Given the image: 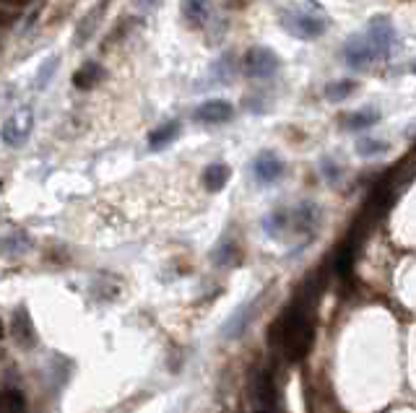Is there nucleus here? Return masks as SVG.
<instances>
[{
    "label": "nucleus",
    "instance_id": "nucleus-1",
    "mask_svg": "<svg viewBox=\"0 0 416 413\" xmlns=\"http://www.w3.org/2000/svg\"><path fill=\"white\" fill-rule=\"evenodd\" d=\"M281 26L289 34H294L297 39H318V36L328 29V16L309 3L307 8H294V11L281 13Z\"/></svg>",
    "mask_w": 416,
    "mask_h": 413
},
{
    "label": "nucleus",
    "instance_id": "nucleus-2",
    "mask_svg": "<svg viewBox=\"0 0 416 413\" xmlns=\"http://www.w3.org/2000/svg\"><path fill=\"white\" fill-rule=\"evenodd\" d=\"M32 133H34V112H32V107H21L3 122L0 138L8 148H21L32 138Z\"/></svg>",
    "mask_w": 416,
    "mask_h": 413
},
{
    "label": "nucleus",
    "instance_id": "nucleus-3",
    "mask_svg": "<svg viewBox=\"0 0 416 413\" xmlns=\"http://www.w3.org/2000/svg\"><path fill=\"white\" fill-rule=\"evenodd\" d=\"M364 36L372 45V49L377 52V60L393 58V52L398 47V34H395V26L391 24L388 16H375L364 29Z\"/></svg>",
    "mask_w": 416,
    "mask_h": 413
},
{
    "label": "nucleus",
    "instance_id": "nucleus-4",
    "mask_svg": "<svg viewBox=\"0 0 416 413\" xmlns=\"http://www.w3.org/2000/svg\"><path fill=\"white\" fill-rule=\"evenodd\" d=\"M278 58H276L274 49L268 47H252L245 55V63H242V71L248 73L250 78H271L276 71H278Z\"/></svg>",
    "mask_w": 416,
    "mask_h": 413
},
{
    "label": "nucleus",
    "instance_id": "nucleus-5",
    "mask_svg": "<svg viewBox=\"0 0 416 413\" xmlns=\"http://www.w3.org/2000/svg\"><path fill=\"white\" fill-rule=\"evenodd\" d=\"M341 55H344L346 65H349V68H357V71L359 68H367V65H372V63L377 60V52L372 49V45L367 42L364 34L351 36L344 47H341Z\"/></svg>",
    "mask_w": 416,
    "mask_h": 413
},
{
    "label": "nucleus",
    "instance_id": "nucleus-6",
    "mask_svg": "<svg viewBox=\"0 0 416 413\" xmlns=\"http://www.w3.org/2000/svg\"><path fill=\"white\" fill-rule=\"evenodd\" d=\"M284 172H286L284 161H281L274 151H263V154L252 161V177H255V182L263 185V188L276 185L278 179L284 177Z\"/></svg>",
    "mask_w": 416,
    "mask_h": 413
},
{
    "label": "nucleus",
    "instance_id": "nucleus-7",
    "mask_svg": "<svg viewBox=\"0 0 416 413\" xmlns=\"http://www.w3.org/2000/svg\"><path fill=\"white\" fill-rule=\"evenodd\" d=\"M234 118V107L229 104L226 99H208L195 109V120L203 125H221Z\"/></svg>",
    "mask_w": 416,
    "mask_h": 413
},
{
    "label": "nucleus",
    "instance_id": "nucleus-8",
    "mask_svg": "<svg viewBox=\"0 0 416 413\" xmlns=\"http://www.w3.org/2000/svg\"><path fill=\"white\" fill-rule=\"evenodd\" d=\"M109 8V0H99L94 8L89 11V16H83L81 24H78V29H76V47H81V45H86L91 36H94L96 26L105 21V11Z\"/></svg>",
    "mask_w": 416,
    "mask_h": 413
},
{
    "label": "nucleus",
    "instance_id": "nucleus-9",
    "mask_svg": "<svg viewBox=\"0 0 416 413\" xmlns=\"http://www.w3.org/2000/svg\"><path fill=\"white\" fill-rule=\"evenodd\" d=\"M11 333L13 338L21 343V346H34L36 343V333H34V325H32V317H29V312L26 309H16V315H13V322H11Z\"/></svg>",
    "mask_w": 416,
    "mask_h": 413
},
{
    "label": "nucleus",
    "instance_id": "nucleus-10",
    "mask_svg": "<svg viewBox=\"0 0 416 413\" xmlns=\"http://www.w3.org/2000/svg\"><path fill=\"white\" fill-rule=\"evenodd\" d=\"M179 130H182L179 120H169L164 125H159V128L151 130V135H149V148H151V151H164L166 146L179 135Z\"/></svg>",
    "mask_w": 416,
    "mask_h": 413
},
{
    "label": "nucleus",
    "instance_id": "nucleus-11",
    "mask_svg": "<svg viewBox=\"0 0 416 413\" xmlns=\"http://www.w3.org/2000/svg\"><path fill=\"white\" fill-rule=\"evenodd\" d=\"M292 221H294V226H297L299 232H312L318 226V221H320V208L312 201L299 203L297 208H294V213H292Z\"/></svg>",
    "mask_w": 416,
    "mask_h": 413
},
{
    "label": "nucleus",
    "instance_id": "nucleus-12",
    "mask_svg": "<svg viewBox=\"0 0 416 413\" xmlns=\"http://www.w3.org/2000/svg\"><path fill=\"white\" fill-rule=\"evenodd\" d=\"M229 166L221 164V161H216V164H208L206 166V172H203V188L208 190V192H219V190L226 188V182H229Z\"/></svg>",
    "mask_w": 416,
    "mask_h": 413
},
{
    "label": "nucleus",
    "instance_id": "nucleus-13",
    "mask_svg": "<svg viewBox=\"0 0 416 413\" xmlns=\"http://www.w3.org/2000/svg\"><path fill=\"white\" fill-rule=\"evenodd\" d=\"M182 13H185V21L193 26H206L211 19V5L208 0H185L182 3Z\"/></svg>",
    "mask_w": 416,
    "mask_h": 413
},
{
    "label": "nucleus",
    "instance_id": "nucleus-14",
    "mask_svg": "<svg viewBox=\"0 0 416 413\" xmlns=\"http://www.w3.org/2000/svg\"><path fill=\"white\" fill-rule=\"evenodd\" d=\"M102 76H105V68H102L99 63H86L81 71H76L73 83H76V89L89 91V89H94L96 83L102 81Z\"/></svg>",
    "mask_w": 416,
    "mask_h": 413
},
{
    "label": "nucleus",
    "instance_id": "nucleus-15",
    "mask_svg": "<svg viewBox=\"0 0 416 413\" xmlns=\"http://www.w3.org/2000/svg\"><path fill=\"white\" fill-rule=\"evenodd\" d=\"M377 120H380V112H377V109H359V112H354V115H349V118L344 120V128L346 130H367V128H372Z\"/></svg>",
    "mask_w": 416,
    "mask_h": 413
},
{
    "label": "nucleus",
    "instance_id": "nucleus-16",
    "mask_svg": "<svg viewBox=\"0 0 416 413\" xmlns=\"http://www.w3.org/2000/svg\"><path fill=\"white\" fill-rule=\"evenodd\" d=\"M289 221H292V213L289 211H274L263 219V229H265V234L278 236L284 234V229H289Z\"/></svg>",
    "mask_w": 416,
    "mask_h": 413
},
{
    "label": "nucleus",
    "instance_id": "nucleus-17",
    "mask_svg": "<svg viewBox=\"0 0 416 413\" xmlns=\"http://www.w3.org/2000/svg\"><path fill=\"white\" fill-rule=\"evenodd\" d=\"M26 401L19 390H6L0 392V413H24Z\"/></svg>",
    "mask_w": 416,
    "mask_h": 413
},
{
    "label": "nucleus",
    "instance_id": "nucleus-18",
    "mask_svg": "<svg viewBox=\"0 0 416 413\" xmlns=\"http://www.w3.org/2000/svg\"><path fill=\"white\" fill-rule=\"evenodd\" d=\"M388 151V143L377 141V138H359L357 141V154L364 156V159H372L377 154H385Z\"/></svg>",
    "mask_w": 416,
    "mask_h": 413
},
{
    "label": "nucleus",
    "instance_id": "nucleus-19",
    "mask_svg": "<svg viewBox=\"0 0 416 413\" xmlns=\"http://www.w3.org/2000/svg\"><path fill=\"white\" fill-rule=\"evenodd\" d=\"M250 315H252V312H250V307L239 309L237 315H234V317L226 322V328H224V335H226V338H234V335H239V333L245 331V325H248Z\"/></svg>",
    "mask_w": 416,
    "mask_h": 413
},
{
    "label": "nucleus",
    "instance_id": "nucleus-20",
    "mask_svg": "<svg viewBox=\"0 0 416 413\" xmlns=\"http://www.w3.org/2000/svg\"><path fill=\"white\" fill-rule=\"evenodd\" d=\"M258 398H261L265 405H274L276 403V390L268 372H261V377H258Z\"/></svg>",
    "mask_w": 416,
    "mask_h": 413
},
{
    "label": "nucleus",
    "instance_id": "nucleus-21",
    "mask_svg": "<svg viewBox=\"0 0 416 413\" xmlns=\"http://www.w3.org/2000/svg\"><path fill=\"white\" fill-rule=\"evenodd\" d=\"M354 89H357V83L354 81H338V83H333V86L325 89V96H328L331 102H338V99H344V96L351 94Z\"/></svg>",
    "mask_w": 416,
    "mask_h": 413
},
{
    "label": "nucleus",
    "instance_id": "nucleus-22",
    "mask_svg": "<svg viewBox=\"0 0 416 413\" xmlns=\"http://www.w3.org/2000/svg\"><path fill=\"white\" fill-rule=\"evenodd\" d=\"M58 65H60L58 58H50V63H45V65H42L39 78H36V89H45V83L52 81V76H55V71H58Z\"/></svg>",
    "mask_w": 416,
    "mask_h": 413
},
{
    "label": "nucleus",
    "instance_id": "nucleus-23",
    "mask_svg": "<svg viewBox=\"0 0 416 413\" xmlns=\"http://www.w3.org/2000/svg\"><path fill=\"white\" fill-rule=\"evenodd\" d=\"M214 260L219 263V265H229V263H234V245L224 242V245L214 252Z\"/></svg>",
    "mask_w": 416,
    "mask_h": 413
},
{
    "label": "nucleus",
    "instance_id": "nucleus-24",
    "mask_svg": "<svg viewBox=\"0 0 416 413\" xmlns=\"http://www.w3.org/2000/svg\"><path fill=\"white\" fill-rule=\"evenodd\" d=\"M320 172L325 175V179H331V182H336V179H338V166H336V161H333V159H322Z\"/></svg>",
    "mask_w": 416,
    "mask_h": 413
},
{
    "label": "nucleus",
    "instance_id": "nucleus-25",
    "mask_svg": "<svg viewBox=\"0 0 416 413\" xmlns=\"http://www.w3.org/2000/svg\"><path fill=\"white\" fill-rule=\"evenodd\" d=\"M26 247H29V239H24V236H19V239H8V242L3 245L6 252H19V249H26Z\"/></svg>",
    "mask_w": 416,
    "mask_h": 413
},
{
    "label": "nucleus",
    "instance_id": "nucleus-26",
    "mask_svg": "<svg viewBox=\"0 0 416 413\" xmlns=\"http://www.w3.org/2000/svg\"><path fill=\"white\" fill-rule=\"evenodd\" d=\"M16 19H19L16 13H6V8L0 5V29H8V26H13V24H16Z\"/></svg>",
    "mask_w": 416,
    "mask_h": 413
},
{
    "label": "nucleus",
    "instance_id": "nucleus-27",
    "mask_svg": "<svg viewBox=\"0 0 416 413\" xmlns=\"http://www.w3.org/2000/svg\"><path fill=\"white\" fill-rule=\"evenodd\" d=\"M29 3H32V0H0L3 8H24Z\"/></svg>",
    "mask_w": 416,
    "mask_h": 413
},
{
    "label": "nucleus",
    "instance_id": "nucleus-28",
    "mask_svg": "<svg viewBox=\"0 0 416 413\" xmlns=\"http://www.w3.org/2000/svg\"><path fill=\"white\" fill-rule=\"evenodd\" d=\"M138 8H143V11H151V8H156L159 5V0H133Z\"/></svg>",
    "mask_w": 416,
    "mask_h": 413
},
{
    "label": "nucleus",
    "instance_id": "nucleus-29",
    "mask_svg": "<svg viewBox=\"0 0 416 413\" xmlns=\"http://www.w3.org/2000/svg\"><path fill=\"white\" fill-rule=\"evenodd\" d=\"M6 335V325H3V320H0V338Z\"/></svg>",
    "mask_w": 416,
    "mask_h": 413
},
{
    "label": "nucleus",
    "instance_id": "nucleus-30",
    "mask_svg": "<svg viewBox=\"0 0 416 413\" xmlns=\"http://www.w3.org/2000/svg\"><path fill=\"white\" fill-rule=\"evenodd\" d=\"M411 71H414V73H416V60H414V63H411Z\"/></svg>",
    "mask_w": 416,
    "mask_h": 413
},
{
    "label": "nucleus",
    "instance_id": "nucleus-31",
    "mask_svg": "<svg viewBox=\"0 0 416 413\" xmlns=\"http://www.w3.org/2000/svg\"><path fill=\"white\" fill-rule=\"evenodd\" d=\"M0 192H3V182H0Z\"/></svg>",
    "mask_w": 416,
    "mask_h": 413
},
{
    "label": "nucleus",
    "instance_id": "nucleus-32",
    "mask_svg": "<svg viewBox=\"0 0 416 413\" xmlns=\"http://www.w3.org/2000/svg\"><path fill=\"white\" fill-rule=\"evenodd\" d=\"M258 413H268V411H258Z\"/></svg>",
    "mask_w": 416,
    "mask_h": 413
}]
</instances>
